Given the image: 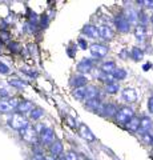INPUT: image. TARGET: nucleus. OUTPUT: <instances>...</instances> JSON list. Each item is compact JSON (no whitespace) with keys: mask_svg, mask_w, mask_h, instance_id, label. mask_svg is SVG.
<instances>
[{"mask_svg":"<svg viewBox=\"0 0 153 160\" xmlns=\"http://www.w3.org/2000/svg\"><path fill=\"white\" fill-rule=\"evenodd\" d=\"M9 126L15 129L23 131L24 128L28 127V120L23 116V115H13L12 119L9 120Z\"/></svg>","mask_w":153,"mask_h":160,"instance_id":"obj_1","label":"nucleus"},{"mask_svg":"<svg viewBox=\"0 0 153 160\" xmlns=\"http://www.w3.org/2000/svg\"><path fill=\"white\" fill-rule=\"evenodd\" d=\"M132 118H133V109L129 107H122L120 111H117V113H116L117 122L121 124H127Z\"/></svg>","mask_w":153,"mask_h":160,"instance_id":"obj_2","label":"nucleus"},{"mask_svg":"<svg viewBox=\"0 0 153 160\" xmlns=\"http://www.w3.org/2000/svg\"><path fill=\"white\" fill-rule=\"evenodd\" d=\"M89 49H91V53L93 56H97V58H104L108 53V47L103 46V44H98V43L92 44Z\"/></svg>","mask_w":153,"mask_h":160,"instance_id":"obj_3","label":"nucleus"},{"mask_svg":"<svg viewBox=\"0 0 153 160\" xmlns=\"http://www.w3.org/2000/svg\"><path fill=\"white\" fill-rule=\"evenodd\" d=\"M53 138H55V135H53V129L52 128H44L43 131L40 132V139H41V143L44 144V146H49V144H52Z\"/></svg>","mask_w":153,"mask_h":160,"instance_id":"obj_4","label":"nucleus"},{"mask_svg":"<svg viewBox=\"0 0 153 160\" xmlns=\"http://www.w3.org/2000/svg\"><path fill=\"white\" fill-rule=\"evenodd\" d=\"M79 135H80L83 139L88 140V142H93V140L96 139V138H95V135L92 133V131H91V129L88 128L84 123L79 124Z\"/></svg>","mask_w":153,"mask_h":160,"instance_id":"obj_5","label":"nucleus"},{"mask_svg":"<svg viewBox=\"0 0 153 160\" xmlns=\"http://www.w3.org/2000/svg\"><path fill=\"white\" fill-rule=\"evenodd\" d=\"M115 26L117 27L118 31H121V32L129 31V23H128V20L124 16H121V15H118V16L115 18Z\"/></svg>","mask_w":153,"mask_h":160,"instance_id":"obj_6","label":"nucleus"},{"mask_svg":"<svg viewBox=\"0 0 153 160\" xmlns=\"http://www.w3.org/2000/svg\"><path fill=\"white\" fill-rule=\"evenodd\" d=\"M22 132V136L24 138V140L26 142H29V143H35L36 142V138H37V132L35 131L33 128L31 127H27V128H24Z\"/></svg>","mask_w":153,"mask_h":160,"instance_id":"obj_7","label":"nucleus"},{"mask_svg":"<svg viewBox=\"0 0 153 160\" xmlns=\"http://www.w3.org/2000/svg\"><path fill=\"white\" fill-rule=\"evenodd\" d=\"M97 33H98V38H101L103 40H111L113 38V31L108 26H105V24L97 27Z\"/></svg>","mask_w":153,"mask_h":160,"instance_id":"obj_8","label":"nucleus"},{"mask_svg":"<svg viewBox=\"0 0 153 160\" xmlns=\"http://www.w3.org/2000/svg\"><path fill=\"white\" fill-rule=\"evenodd\" d=\"M85 106L88 109H92L95 112H101L103 113V104L98 99H91L85 102Z\"/></svg>","mask_w":153,"mask_h":160,"instance_id":"obj_9","label":"nucleus"},{"mask_svg":"<svg viewBox=\"0 0 153 160\" xmlns=\"http://www.w3.org/2000/svg\"><path fill=\"white\" fill-rule=\"evenodd\" d=\"M122 99L128 103H135L137 100V92L133 88H127L122 91Z\"/></svg>","mask_w":153,"mask_h":160,"instance_id":"obj_10","label":"nucleus"},{"mask_svg":"<svg viewBox=\"0 0 153 160\" xmlns=\"http://www.w3.org/2000/svg\"><path fill=\"white\" fill-rule=\"evenodd\" d=\"M92 69V62L89 59H84L77 64V71L81 73H87Z\"/></svg>","mask_w":153,"mask_h":160,"instance_id":"obj_11","label":"nucleus"},{"mask_svg":"<svg viewBox=\"0 0 153 160\" xmlns=\"http://www.w3.org/2000/svg\"><path fill=\"white\" fill-rule=\"evenodd\" d=\"M152 126H153V124H152V120L149 118H142L140 120V128H139V131L141 132V135H144V133H146L152 128Z\"/></svg>","mask_w":153,"mask_h":160,"instance_id":"obj_12","label":"nucleus"},{"mask_svg":"<svg viewBox=\"0 0 153 160\" xmlns=\"http://www.w3.org/2000/svg\"><path fill=\"white\" fill-rule=\"evenodd\" d=\"M125 128L128 129V131H131V132H137L139 131V128H140V120L137 118H132L129 122L125 124Z\"/></svg>","mask_w":153,"mask_h":160,"instance_id":"obj_13","label":"nucleus"},{"mask_svg":"<svg viewBox=\"0 0 153 160\" xmlns=\"http://www.w3.org/2000/svg\"><path fill=\"white\" fill-rule=\"evenodd\" d=\"M16 109H17V112H19V115L20 113H27V112H31L32 111V104L29 103V102H20L17 104V107H16Z\"/></svg>","mask_w":153,"mask_h":160,"instance_id":"obj_14","label":"nucleus"},{"mask_svg":"<svg viewBox=\"0 0 153 160\" xmlns=\"http://www.w3.org/2000/svg\"><path fill=\"white\" fill-rule=\"evenodd\" d=\"M87 82H88L87 78H85V76H83V75H80V76H76V78H73V79H72L71 86L76 87V88H81V87H85Z\"/></svg>","mask_w":153,"mask_h":160,"instance_id":"obj_15","label":"nucleus"},{"mask_svg":"<svg viewBox=\"0 0 153 160\" xmlns=\"http://www.w3.org/2000/svg\"><path fill=\"white\" fill-rule=\"evenodd\" d=\"M83 33L87 35V36H89L92 39H96L98 38V33H97V27L95 26H85L83 29Z\"/></svg>","mask_w":153,"mask_h":160,"instance_id":"obj_16","label":"nucleus"},{"mask_svg":"<svg viewBox=\"0 0 153 160\" xmlns=\"http://www.w3.org/2000/svg\"><path fill=\"white\" fill-rule=\"evenodd\" d=\"M49 151H51V153L55 158H59V156H60V153L63 152V144L60 142L52 143V146H51V148H49Z\"/></svg>","mask_w":153,"mask_h":160,"instance_id":"obj_17","label":"nucleus"},{"mask_svg":"<svg viewBox=\"0 0 153 160\" xmlns=\"http://www.w3.org/2000/svg\"><path fill=\"white\" fill-rule=\"evenodd\" d=\"M145 33H146V27L141 26V24L135 28V36L137 38V40H139V42H142V40H144Z\"/></svg>","mask_w":153,"mask_h":160,"instance_id":"obj_18","label":"nucleus"},{"mask_svg":"<svg viewBox=\"0 0 153 160\" xmlns=\"http://www.w3.org/2000/svg\"><path fill=\"white\" fill-rule=\"evenodd\" d=\"M103 113L108 115V116H116L117 109H116V107L113 106V104L108 103V104H105V106H103Z\"/></svg>","mask_w":153,"mask_h":160,"instance_id":"obj_19","label":"nucleus"},{"mask_svg":"<svg viewBox=\"0 0 153 160\" xmlns=\"http://www.w3.org/2000/svg\"><path fill=\"white\" fill-rule=\"evenodd\" d=\"M72 95L75 96L77 100H85L87 99V88L81 87V88H76L75 91L72 92Z\"/></svg>","mask_w":153,"mask_h":160,"instance_id":"obj_20","label":"nucleus"},{"mask_svg":"<svg viewBox=\"0 0 153 160\" xmlns=\"http://www.w3.org/2000/svg\"><path fill=\"white\" fill-rule=\"evenodd\" d=\"M137 15H139V13H137L136 11H133V9H127L124 18L128 20V23L131 24V23L137 22V19H139V18H137Z\"/></svg>","mask_w":153,"mask_h":160,"instance_id":"obj_21","label":"nucleus"},{"mask_svg":"<svg viewBox=\"0 0 153 160\" xmlns=\"http://www.w3.org/2000/svg\"><path fill=\"white\" fill-rule=\"evenodd\" d=\"M115 69H116V64L113 62H107L101 66V71L104 73H112Z\"/></svg>","mask_w":153,"mask_h":160,"instance_id":"obj_22","label":"nucleus"},{"mask_svg":"<svg viewBox=\"0 0 153 160\" xmlns=\"http://www.w3.org/2000/svg\"><path fill=\"white\" fill-rule=\"evenodd\" d=\"M87 88V99L85 100H91V99H98V91L95 87H85Z\"/></svg>","mask_w":153,"mask_h":160,"instance_id":"obj_23","label":"nucleus"},{"mask_svg":"<svg viewBox=\"0 0 153 160\" xmlns=\"http://www.w3.org/2000/svg\"><path fill=\"white\" fill-rule=\"evenodd\" d=\"M112 76L115 78V80H121L127 76V71L122 68H118V69H115V71L112 72Z\"/></svg>","mask_w":153,"mask_h":160,"instance_id":"obj_24","label":"nucleus"},{"mask_svg":"<svg viewBox=\"0 0 153 160\" xmlns=\"http://www.w3.org/2000/svg\"><path fill=\"white\" fill-rule=\"evenodd\" d=\"M142 56H144V52H142L140 48L135 47V48L132 49V58L135 59V60H141V59H142Z\"/></svg>","mask_w":153,"mask_h":160,"instance_id":"obj_25","label":"nucleus"},{"mask_svg":"<svg viewBox=\"0 0 153 160\" xmlns=\"http://www.w3.org/2000/svg\"><path fill=\"white\" fill-rule=\"evenodd\" d=\"M9 84L13 86V87H16V88H23L24 86H26V83H24L23 80H20V79H11L9 80Z\"/></svg>","mask_w":153,"mask_h":160,"instance_id":"obj_26","label":"nucleus"},{"mask_svg":"<svg viewBox=\"0 0 153 160\" xmlns=\"http://www.w3.org/2000/svg\"><path fill=\"white\" fill-rule=\"evenodd\" d=\"M118 88H120V87H118L117 83H112V84H108L105 89H107L108 93H116L118 91Z\"/></svg>","mask_w":153,"mask_h":160,"instance_id":"obj_27","label":"nucleus"},{"mask_svg":"<svg viewBox=\"0 0 153 160\" xmlns=\"http://www.w3.org/2000/svg\"><path fill=\"white\" fill-rule=\"evenodd\" d=\"M64 160H79V155L76 152H73V151H68L65 153V158H64Z\"/></svg>","mask_w":153,"mask_h":160,"instance_id":"obj_28","label":"nucleus"},{"mask_svg":"<svg viewBox=\"0 0 153 160\" xmlns=\"http://www.w3.org/2000/svg\"><path fill=\"white\" fill-rule=\"evenodd\" d=\"M41 116H43V111H41V109H32V111H31V118L32 119L37 120L39 118H41Z\"/></svg>","mask_w":153,"mask_h":160,"instance_id":"obj_29","label":"nucleus"},{"mask_svg":"<svg viewBox=\"0 0 153 160\" xmlns=\"http://www.w3.org/2000/svg\"><path fill=\"white\" fill-rule=\"evenodd\" d=\"M8 47L11 48V51H13V52H19V51H20V48H19V44L16 42H11V43L8 44Z\"/></svg>","mask_w":153,"mask_h":160,"instance_id":"obj_30","label":"nucleus"},{"mask_svg":"<svg viewBox=\"0 0 153 160\" xmlns=\"http://www.w3.org/2000/svg\"><path fill=\"white\" fill-rule=\"evenodd\" d=\"M142 139H144V142L146 144H152V142H153V136H152L151 133H148V132L142 135Z\"/></svg>","mask_w":153,"mask_h":160,"instance_id":"obj_31","label":"nucleus"},{"mask_svg":"<svg viewBox=\"0 0 153 160\" xmlns=\"http://www.w3.org/2000/svg\"><path fill=\"white\" fill-rule=\"evenodd\" d=\"M0 73H3V75L9 73V68H8V66H6V64L2 63V62H0Z\"/></svg>","mask_w":153,"mask_h":160,"instance_id":"obj_32","label":"nucleus"},{"mask_svg":"<svg viewBox=\"0 0 153 160\" xmlns=\"http://www.w3.org/2000/svg\"><path fill=\"white\" fill-rule=\"evenodd\" d=\"M65 122H67V124H68V126H69L71 128H75V127H76V123H75V119H73V118L68 116V118L65 119Z\"/></svg>","mask_w":153,"mask_h":160,"instance_id":"obj_33","label":"nucleus"},{"mask_svg":"<svg viewBox=\"0 0 153 160\" xmlns=\"http://www.w3.org/2000/svg\"><path fill=\"white\" fill-rule=\"evenodd\" d=\"M140 20H141V26H144L145 27V24L148 23V18H146V15L145 13H140Z\"/></svg>","mask_w":153,"mask_h":160,"instance_id":"obj_34","label":"nucleus"},{"mask_svg":"<svg viewBox=\"0 0 153 160\" xmlns=\"http://www.w3.org/2000/svg\"><path fill=\"white\" fill-rule=\"evenodd\" d=\"M148 109H149L151 113H153V96L149 98V100H148Z\"/></svg>","mask_w":153,"mask_h":160,"instance_id":"obj_35","label":"nucleus"},{"mask_svg":"<svg viewBox=\"0 0 153 160\" xmlns=\"http://www.w3.org/2000/svg\"><path fill=\"white\" fill-rule=\"evenodd\" d=\"M79 46H80L81 47V49H85L87 48V42H85V40H84V39H79Z\"/></svg>","mask_w":153,"mask_h":160,"instance_id":"obj_36","label":"nucleus"},{"mask_svg":"<svg viewBox=\"0 0 153 160\" xmlns=\"http://www.w3.org/2000/svg\"><path fill=\"white\" fill-rule=\"evenodd\" d=\"M8 36H9L8 32H6V31L0 32V39H2V40H8Z\"/></svg>","mask_w":153,"mask_h":160,"instance_id":"obj_37","label":"nucleus"},{"mask_svg":"<svg viewBox=\"0 0 153 160\" xmlns=\"http://www.w3.org/2000/svg\"><path fill=\"white\" fill-rule=\"evenodd\" d=\"M146 4H148V8H152L153 9V0H152V2H148Z\"/></svg>","mask_w":153,"mask_h":160,"instance_id":"obj_38","label":"nucleus"},{"mask_svg":"<svg viewBox=\"0 0 153 160\" xmlns=\"http://www.w3.org/2000/svg\"><path fill=\"white\" fill-rule=\"evenodd\" d=\"M149 67H152V66H151L149 63H148V64H144V67H142V68H144L145 71H148V68H149Z\"/></svg>","mask_w":153,"mask_h":160,"instance_id":"obj_39","label":"nucleus"},{"mask_svg":"<svg viewBox=\"0 0 153 160\" xmlns=\"http://www.w3.org/2000/svg\"><path fill=\"white\" fill-rule=\"evenodd\" d=\"M151 22H152V24H153V15H152V16H151Z\"/></svg>","mask_w":153,"mask_h":160,"instance_id":"obj_40","label":"nucleus"},{"mask_svg":"<svg viewBox=\"0 0 153 160\" xmlns=\"http://www.w3.org/2000/svg\"><path fill=\"white\" fill-rule=\"evenodd\" d=\"M55 160H64V159H60V158H56Z\"/></svg>","mask_w":153,"mask_h":160,"instance_id":"obj_41","label":"nucleus"},{"mask_svg":"<svg viewBox=\"0 0 153 160\" xmlns=\"http://www.w3.org/2000/svg\"><path fill=\"white\" fill-rule=\"evenodd\" d=\"M152 146H153V142H152Z\"/></svg>","mask_w":153,"mask_h":160,"instance_id":"obj_42","label":"nucleus"}]
</instances>
